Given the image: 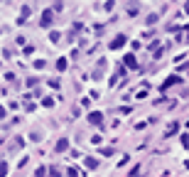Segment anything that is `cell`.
<instances>
[{
  "label": "cell",
  "instance_id": "7",
  "mask_svg": "<svg viewBox=\"0 0 189 177\" xmlns=\"http://www.w3.org/2000/svg\"><path fill=\"white\" fill-rule=\"evenodd\" d=\"M177 128H179V123H172V126H169V130H167V135H175Z\"/></svg>",
  "mask_w": 189,
  "mask_h": 177
},
{
  "label": "cell",
  "instance_id": "12",
  "mask_svg": "<svg viewBox=\"0 0 189 177\" xmlns=\"http://www.w3.org/2000/svg\"><path fill=\"white\" fill-rule=\"evenodd\" d=\"M5 116V108H3V106H0V118H3Z\"/></svg>",
  "mask_w": 189,
  "mask_h": 177
},
{
  "label": "cell",
  "instance_id": "8",
  "mask_svg": "<svg viewBox=\"0 0 189 177\" xmlns=\"http://www.w3.org/2000/svg\"><path fill=\"white\" fill-rule=\"evenodd\" d=\"M56 69H59V72H64V69H66V59H59V62H56Z\"/></svg>",
  "mask_w": 189,
  "mask_h": 177
},
{
  "label": "cell",
  "instance_id": "6",
  "mask_svg": "<svg viewBox=\"0 0 189 177\" xmlns=\"http://www.w3.org/2000/svg\"><path fill=\"white\" fill-rule=\"evenodd\" d=\"M177 81H179V79H177V76H172V79H167V81H165V86H162V88H169V86H172V84H177Z\"/></svg>",
  "mask_w": 189,
  "mask_h": 177
},
{
  "label": "cell",
  "instance_id": "9",
  "mask_svg": "<svg viewBox=\"0 0 189 177\" xmlns=\"http://www.w3.org/2000/svg\"><path fill=\"white\" fill-rule=\"evenodd\" d=\"M5 175H8V165L0 163V177H5Z\"/></svg>",
  "mask_w": 189,
  "mask_h": 177
},
{
  "label": "cell",
  "instance_id": "2",
  "mask_svg": "<svg viewBox=\"0 0 189 177\" xmlns=\"http://www.w3.org/2000/svg\"><path fill=\"white\" fill-rule=\"evenodd\" d=\"M123 44H125V37H123V34H118V37L113 40V49H118V47H123Z\"/></svg>",
  "mask_w": 189,
  "mask_h": 177
},
{
  "label": "cell",
  "instance_id": "4",
  "mask_svg": "<svg viewBox=\"0 0 189 177\" xmlns=\"http://www.w3.org/2000/svg\"><path fill=\"white\" fill-rule=\"evenodd\" d=\"M88 121L93 123V126H98V123H101V113H91V116H88Z\"/></svg>",
  "mask_w": 189,
  "mask_h": 177
},
{
  "label": "cell",
  "instance_id": "3",
  "mask_svg": "<svg viewBox=\"0 0 189 177\" xmlns=\"http://www.w3.org/2000/svg\"><path fill=\"white\" fill-rule=\"evenodd\" d=\"M66 148H69V140H64V138H62L59 143H56V150H59V153H64Z\"/></svg>",
  "mask_w": 189,
  "mask_h": 177
},
{
  "label": "cell",
  "instance_id": "1",
  "mask_svg": "<svg viewBox=\"0 0 189 177\" xmlns=\"http://www.w3.org/2000/svg\"><path fill=\"white\" fill-rule=\"evenodd\" d=\"M49 22H52V8L44 10V15H42V27H49Z\"/></svg>",
  "mask_w": 189,
  "mask_h": 177
},
{
  "label": "cell",
  "instance_id": "5",
  "mask_svg": "<svg viewBox=\"0 0 189 177\" xmlns=\"http://www.w3.org/2000/svg\"><path fill=\"white\" fill-rule=\"evenodd\" d=\"M96 165H98V160H93V157H86V167H91V170H93Z\"/></svg>",
  "mask_w": 189,
  "mask_h": 177
},
{
  "label": "cell",
  "instance_id": "10",
  "mask_svg": "<svg viewBox=\"0 0 189 177\" xmlns=\"http://www.w3.org/2000/svg\"><path fill=\"white\" fill-rule=\"evenodd\" d=\"M125 64H128V66H133V69H135V59H133V57H125Z\"/></svg>",
  "mask_w": 189,
  "mask_h": 177
},
{
  "label": "cell",
  "instance_id": "11",
  "mask_svg": "<svg viewBox=\"0 0 189 177\" xmlns=\"http://www.w3.org/2000/svg\"><path fill=\"white\" fill-rule=\"evenodd\" d=\"M49 175H52V177H62V172H59V170H54V167L49 170Z\"/></svg>",
  "mask_w": 189,
  "mask_h": 177
}]
</instances>
